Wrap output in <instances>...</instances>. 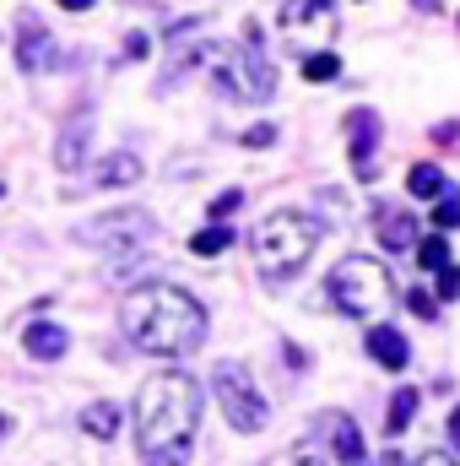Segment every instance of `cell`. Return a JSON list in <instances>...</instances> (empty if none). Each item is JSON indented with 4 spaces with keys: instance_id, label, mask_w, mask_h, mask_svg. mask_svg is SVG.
<instances>
[{
    "instance_id": "6da1fadb",
    "label": "cell",
    "mask_w": 460,
    "mask_h": 466,
    "mask_svg": "<svg viewBox=\"0 0 460 466\" xmlns=\"http://www.w3.org/2000/svg\"><path fill=\"white\" fill-rule=\"evenodd\" d=\"M125 337L135 342L141 352H152V358H185V352H195L206 342V309L185 293V288H174V282H146V288H135L130 299H125Z\"/></svg>"
},
{
    "instance_id": "7a4b0ae2",
    "label": "cell",
    "mask_w": 460,
    "mask_h": 466,
    "mask_svg": "<svg viewBox=\"0 0 460 466\" xmlns=\"http://www.w3.org/2000/svg\"><path fill=\"white\" fill-rule=\"evenodd\" d=\"M195 423H201V385L185 369H163V374L141 380V390H135V445H141V456L185 451L195 440Z\"/></svg>"
},
{
    "instance_id": "3957f363",
    "label": "cell",
    "mask_w": 460,
    "mask_h": 466,
    "mask_svg": "<svg viewBox=\"0 0 460 466\" xmlns=\"http://www.w3.org/2000/svg\"><path fill=\"white\" fill-rule=\"evenodd\" d=\"M217 87L238 98V104H265L276 98V71H271V55H265V38H260V22H244V44H212L206 55Z\"/></svg>"
},
{
    "instance_id": "277c9868",
    "label": "cell",
    "mask_w": 460,
    "mask_h": 466,
    "mask_svg": "<svg viewBox=\"0 0 460 466\" xmlns=\"http://www.w3.org/2000/svg\"><path fill=\"white\" fill-rule=\"evenodd\" d=\"M249 244H255V266H260L271 282H282V277H293V271L315 255L320 223L304 218V212H276V218H265V223L255 228Z\"/></svg>"
},
{
    "instance_id": "5b68a950",
    "label": "cell",
    "mask_w": 460,
    "mask_h": 466,
    "mask_svg": "<svg viewBox=\"0 0 460 466\" xmlns=\"http://www.w3.org/2000/svg\"><path fill=\"white\" fill-rule=\"evenodd\" d=\"M331 304L352 315V320H368L379 315L390 299H395V282H390V266H379L374 255H342L331 266V282H325Z\"/></svg>"
},
{
    "instance_id": "8992f818",
    "label": "cell",
    "mask_w": 460,
    "mask_h": 466,
    "mask_svg": "<svg viewBox=\"0 0 460 466\" xmlns=\"http://www.w3.org/2000/svg\"><path fill=\"white\" fill-rule=\"evenodd\" d=\"M217 407L228 412V423L238 434H260L265 429V401H260V390H255V380H249V369L244 363H217Z\"/></svg>"
},
{
    "instance_id": "52a82bcc",
    "label": "cell",
    "mask_w": 460,
    "mask_h": 466,
    "mask_svg": "<svg viewBox=\"0 0 460 466\" xmlns=\"http://www.w3.org/2000/svg\"><path fill=\"white\" fill-rule=\"evenodd\" d=\"M282 33L298 49H331L342 33V11L336 0H287L282 5Z\"/></svg>"
},
{
    "instance_id": "ba28073f",
    "label": "cell",
    "mask_w": 460,
    "mask_h": 466,
    "mask_svg": "<svg viewBox=\"0 0 460 466\" xmlns=\"http://www.w3.org/2000/svg\"><path fill=\"white\" fill-rule=\"evenodd\" d=\"M146 233H152V218L146 212H109L93 228H82V238L87 244H115V249H125V244H141Z\"/></svg>"
},
{
    "instance_id": "9c48e42d",
    "label": "cell",
    "mask_w": 460,
    "mask_h": 466,
    "mask_svg": "<svg viewBox=\"0 0 460 466\" xmlns=\"http://www.w3.org/2000/svg\"><path fill=\"white\" fill-rule=\"evenodd\" d=\"M320 434H325L331 461H342V466H363V461H368V445H363V434H357V423H352V418L325 412V418H320Z\"/></svg>"
},
{
    "instance_id": "30bf717a",
    "label": "cell",
    "mask_w": 460,
    "mask_h": 466,
    "mask_svg": "<svg viewBox=\"0 0 460 466\" xmlns=\"http://www.w3.org/2000/svg\"><path fill=\"white\" fill-rule=\"evenodd\" d=\"M346 141H352V168H357V179H374L379 115H374V109H352V115H346Z\"/></svg>"
},
{
    "instance_id": "8fae6325",
    "label": "cell",
    "mask_w": 460,
    "mask_h": 466,
    "mask_svg": "<svg viewBox=\"0 0 460 466\" xmlns=\"http://www.w3.org/2000/svg\"><path fill=\"white\" fill-rule=\"evenodd\" d=\"M16 66H22V71H44V66H55V38L38 27L33 11L22 16V33H16Z\"/></svg>"
},
{
    "instance_id": "7c38bea8",
    "label": "cell",
    "mask_w": 460,
    "mask_h": 466,
    "mask_svg": "<svg viewBox=\"0 0 460 466\" xmlns=\"http://www.w3.org/2000/svg\"><path fill=\"white\" fill-rule=\"evenodd\" d=\"M368 358L379 369H406L412 363V348H406V337L395 326H368Z\"/></svg>"
},
{
    "instance_id": "4fadbf2b",
    "label": "cell",
    "mask_w": 460,
    "mask_h": 466,
    "mask_svg": "<svg viewBox=\"0 0 460 466\" xmlns=\"http://www.w3.org/2000/svg\"><path fill=\"white\" fill-rule=\"evenodd\" d=\"M22 348H27V358H44V363H55V358H65L71 337H65L60 326H49V320H33V326H27V337H22Z\"/></svg>"
},
{
    "instance_id": "5bb4252c",
    "label": "cell",
    "mask_w": 460,
    "mask_h": 466,
    "mask_svg": "<svg viewBox=\"0 0 460 466\" xmlns=\"http://www.w3.org/2000/svg\"><path fill=\"white\" fill-rule=\"evenodd\" d=\"M135 179H141V157H135V152H115V157H104L98 174H93V185H109V190L135 185Z\"/></svg>"
},
{
    "instance_id": "9a60e30c",
    "label": "cell",
    "mask_w": 460,
    "mask_h": 466,
    "mask_svg": "<svg viewBox=\"0 0 460 466\" xmlns=\"http://www.w3.org/2000/svg\"><path fill=\"white\" fill-rule=\"evenodd\" d=\"M379 244H385V249H412V244H417V218H406V212H379Z\"/></svg>"
},
{
    "instance_id": "2e32d148",
    "label": "cell",
    "mask_w": 460,
    "mask_h": 466,
    "mask_svg": "<svg viewBox=\"0 0 460 466\" xmlns=\"http://www.w3.org/2000/svg\"><path fill=\"white\" fill-rule=\"evenodd\" d=\"M406 190H412L417 201H439V196L450 190V179H445V168H434V163H417V168L406 174Z\"/></svg>"
},
{
    "instance_id": "e0dca14e",
    "label": "cell",
    "mask_w": 460,
    "mask_h": 466,
    "mask_svg": "<svg viewBox=\"0 0 460 466\" xmlns=\"http://www.w3.org/2000/svg\"><path fill=\"white\" fill-rule=\"evenodd\" d=\"M417 396H423V390H412V385H401V390H395V401H390V412H385V434H390V440H395V434H406V423L417 418Z\"/></svg>"
},
{
    "instance_id": "ac0fdd59",
    "label": "cell",
    "mask_w": 460,
    "mask_h": 466,
    "mask_svg": "<svg viewBox=\"0 0 460 466\" xmlns=\"http://www.w3.org/2000/svg\"><path fill=\"white\" fill-rule=\"evenodd\" d=\"M82 429H87L93 440H115L119 434V407L115 401H93V407L82 412Z\"/></svg>"
},
{
    "instance_id": "d6986e66",
    "label": "cell",
    "mask_w": 460,
    "mask_h": 466,
    "mask_svg": "<svg viewBox=\"0 0 460 466\" xmlns=\"http://www.w3.org/2000/svg\"><path fill=\"white\" fill-rule=\"evenodd\" d=\"M82 147H87V125L82 119H71L65 125V136H60V147H55V163L71 174V168H82Z\"/></svg>"
},
{
    "instance_id": "ffe728a7",
    "label": "cell",
    "mask_w": 460,
    "mask_h": 466,
    "mask_svg": "<svg viewBox=\"0 0 460 466\" xmlns=\"http://www.w3.org/2000/svg\"><path fill=\"white\" fill-rule=\"evenodd\" d=\"M228 244H233V228H228V223H212V228H201L195 238H190V249H195V255H223Z\"/></svg>"
},
{
    "instance_id": "44dd1931",
    "label": "cell",
    "mask_w": 460,
    "mask_h": 466,
    "mask_svg": "<svg viewBox=\"0 0 460 466\" xmlns=\"http://www.w3.org/2000/svg\"><path fill=\"white\" fill-rule=\"evenodd\" d=\"M336 71H342V60H336L331 49H315V55L304 60V82H336Z\"/></svg>"
},
{
    "instance_id": "7402d4cb",
    "label": "cell",
    "mask_w": 460,
    "mask_h": 466,
    "mask_svg": "<svg viewBox=\"0 0 460 466\" xmlns=\"http://www.w3.org/2000/svg\"><path fill=\"white\" fill-rule=\"evenodd\" d=\"M417 260H423V271H439V266H450L445 233H428V238H417Z\"/></svg>"
},
{
    "instance_id": "603a6c76",
    "label": "cell",
    "mask_w": 460,
    "mask_h": 466,
    "mask_svg": "<svg viewBox=\"0 0 460 466\" xmlns=\"http://www.w3.org/2000/svg\"><path fill=\"white\" fill-rule=\"evenodd\" d=\"M450 228H460V196L455 190H445L439 207H434V233H450Z\"/></svg>"
},
{
    "instance_id": "cb8c5ba5",
    "label": "cell",
    "mask_w": 460,
    "mask_h": 466,
    "mask_svg": "<svg viewBox=\"0 0 460 466\" xmlns=\"http://www.w3.org/2000/svg\"><path fill=\"white\" fill-rule=\"evenodd\" d=\"M406 304H412V315H423V320H434V315H439V299H428L423 288H412V293H406Z\"/></svg>"
},
{
    "instance_id": "d4e9b609",
    "label": "cell",
    "mask_w": 460,
    "mask_h": 466,
    "mask_svg": "<svg viewBox=\"0 0 460 466\" xmlns=\"http://www.w3.org/2000/svg\"><path fill=\"white\" fill-rule=\"evenodd\" d=\"M238 141H244V147H271V141H276V125H249Z\"/></svg>"
},
{
    "instance_id": "484cf974",
    "label": "cell",
    "mask_w": 460,
    "mask_h": 466,
    "mask_svg": "<svg viewBox=\"0 0 460 466\" xmlns=\"http://www.w3.org/2000/svg\"><path fill=\"white\" fill-rule=\"evenodd\" d=\"M434 277H439V299H455V293H460V271H455V266H439Z\"/></svg>"
},
{
    "instance_id": "4316f807",
    "label": "cell",
    "mask_w": 460,
    "mask_h": 466,
    "mask_svg": "<svg viewBox=\"0 0 460 466\" xmlns=\"http://www.w3.org/2000/svg\"><path fill=\"white\" fill-rule=\"evenodd\" d=\"M238 201H244L238 190H228V196H217V201H212V223H223V218H233V212H238Z\"/></svg>"
},
{
    "instance_id": "83f0119b",
    "label": "cell",
    "mask_w": 460,
    "mask_h": 466,
    "mask_svg": "<svg viewBox=\"0 0 460 466\" xmlns=\"http://www.w3.org/2000/svg\"><path fill=\"white\" fill-rule=\"evenodd\" d=\"M146 55H152L146 33H130V38H125V60H146Z\"/></svg>"
},
{
    "instance_id": "f1b7e54d",
    "label": "cell",
    "mask_w": 460,
    "mask_h": 466,
    "mask_svg": "<svg viewBox=\"0 0 460 466\" xmlns=\"http://www.w3.org/2000/svg\"><path fill=\"white\" fill-rule=\"evenodd\" d=\"M434 141H439V147H455V141H460V125H455V119H445V125L434 130Z\"/></svg>"
},
{
    "instance_id": "f546056e",
    "label": "cell",
    "mask_w": 460,
    "mask_h": 466,
    "mask_svg": "<svg viewBox=\"0 0 460 466\" xmlns=\"http://www.w3.org/2000/svg\"><path fill=\"white\" fill-rule=\"evenodd\" d=\"M146 466H185V451H163V456H146Z\"/></svg>"
},
{
    "instance_id": "4dcf8cb0",
    "label": "cell",
    "mask_w": 460,
    "mask_h": 466,
    "mask_svg": "<svg viewBox=\"0 0 460 466\" xmlns=\"http://www.w3.org/2000/svg\"><path fill=\"white\" fill-rule=\"evenodd\" d=\"M417 466H460L455 456H445V451H428V456H417Z\"/></svg>"
},
{
    "instance_id": "1f68e13d",
    "label": "cell",
    "mask_w": 460,
    "mask_h": 466,
    "mask_svg": "<svg viewBox=\"0 0 460 466\" xmlns=\"http://www.w3.org/2000/svg\"><path fill=\"white\" fill-rule=\"evenodd\" d=\"M55 5H65V11H93L98 0H55Z\"/></svg>"
},
{
    "instance_id": "d6a6232c",
    "label": "cell",
    "mask_w": 460,
    "mask_h": 466,
    "mask_svg": "<svg viewBox=\"0 0 460 466\" xmlns=\"http://www.w3.org/2000/svg\"><path fill=\"white\" fill-rule=\"evenodd\" d=\"M450 440H455V451H460V407L450 412Z\"/></svg>"
},
{
    "instance_id": "836d02e7",
    "label": "cell",
    "mask_w": 460,
    "mask_h": 466,
    "mask_svg": "<svg viewBox=\"0 0 460 466\" xmlns=\"http://www.w3.org/2000/svg\"><path fill=\"white\" fill-rule=\"evenodd\" d=\"M379 466H401V456H395V451H385V456H379Z\"/></svg>"
},
{
    "instance_id": "e575fe53",
    "label": "cell",
    "mask_w": 460,
    "mask_h": 466,
    "mask_svg": "<svg viewBox=\"0 0 460 466\" xmlns=\"http://www.w3.org/2000/svg\"><path fill=\"white\" fill-rule=\"evenodd\" d=\"M417 11H439V0H417Z\"/></svg>"
},
{
    "instance_id": "d590c367",
    "label": "cell",
    "mask_w": 460,
    "mask_h": 466,
    "mask_svg": "<svg viewBox=\"0 0 460 466\" xmlns=\"http://www.w3.org/2000/svg\"><path fill=\"white\" fill-rule=\"evenodd\" d=\"M5 434H11V418H5V412H0V440H5Z\"/></svg>"
}]
</instances>
